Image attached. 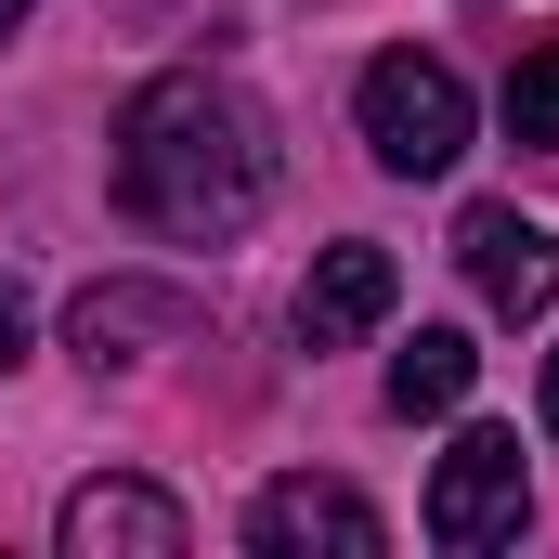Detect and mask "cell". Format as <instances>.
Listing matches in <instances>:
<instances>
[{
  "label": "cell",
  "mask_w": 559,
  "mask_h": 559,
  "mask_svg": "<svg viewBox=\"0 0 559 559\" xmlns=\"http://www.w3.org/2000/svg\"><path fill=\"white\" fill-rule=\"evenodd\" d=\"M52 547L66 559H182L195 521H182V495H156V481H79L66 521H52Z\"/></svg>",
  "instance_id": "5"
},
{
  "label": "cell",
  "mask_w": 559,
  "mask_h": 559,
  "mask_svg": "<svg viewBox=\"0 0 559 559\" xmlns=\"http://www.w3.org/2000/svg\"><path fill=\"white\" fill-rule=\"evenodd\" d=\"M248 547H261V559H378V547H391V521H378L352 481H261Z\"/></svg>",
  "instance_id": "4"
},
{
  "label": "cell",
  "mask_w": 559,
  "mask_h": 559,
  "mask_svg": "<svg viewBox=\"0 0 559 559\" xmlns=\"http://www.w3.org/2000/svg\"><path fill=\"white\" fill-rule=\"evenodd\" d=\"M169 338H195V299H182V286L118 274V286L79 299V365H92V378H105V365H143V352H169Z\"/></svg>",
  "instance_id": "8"
},
{
  "label": "cell",
  "mask_w": 559,
  "mask_h": 559,
  "mask_svg": "<svg viewBox=\"0 0 559 559\" xmlns=\"http://www.w3.org/2000/svg\"><path fill=\"white\" fill-rule=\"evenodd\" d=\"M547 429H559V352H547Z\"/></svg>",
  "instance_id": "13"
},
{
  "label": "cell",
  "mask_w": 559,
  "mask_h": 559,
  "mask_svg": "<svg viewBox=\"0 0 559 559\" xmlns=\"http://www.w3.org/2000/svg\"><path fill=\"white\" fill-rule=\"evenodd\" d=\"M508 143H559V39H521L508 66Z\"/></svg>",
  "instance_id": "10"
},
{
  "label": "cell",
  "mask_w": 559,
  "mask_h": 559,
  "mask_svg": "<svg viewBox=\"0 0 559 559\" xmlns=\"http://www.w3.org/2000/svg\"><path fill=\"white\" fill-rule=\"evenodd\" d=\"M391 299H404V274H391V248L338 235V248H325V261L299 274V338H312V352H338V338L391 325Z\"/></svg>",
  "instance_id": "7"
},
{
  "label": "cell",
  "mask_w": 559,
  "mask_h": 559,
  "mask_svg": "<svg viewBox=\"0 0 559 559\" xmlns=\"http://www.w3.org/2000/svg\"><path fill=\"white\" fill-rule=\"evenodd\" d=\"M26 365V286H0V378Z\"/></svg>",
  "instance_id": "11"
},
{
  "label": "cell",
  "mask_w": 559,
  "mask_h": 559,
  "mask_svg": "<svg viewBox=\"0 0 559 559\" xmlns=\"http://www.w3.org/2000/svg\"><path fill=\"white\" fill-rule=\"evenodd\" d=\"M118 195H131V222H156V235L222 248V235H248L261 195H274V118H261L235 79L169 66V79H143L131 118H118Z\"/></svg>",
  "instance_id": "1"
},
{
  "label": "cell",
  "mask_w": 559,
  "mask_h": 559,
  "mask_svg": "<svg viewBox=\"0 0 559 559\" xmlns=\"http://www.w3.org/2000/svg\"><path fill=\"white\" fill-rule=\"evenodd\" d=\"M26 13H39V0H0V39H13V26H26Z\"/></svg>",
  "instance_id": "12"
},
{
  "label": "cell",
  "mask_w": 559,
  "mask_h": 559,
  "mask_svg": "<svg viewBox=\"0 0 559 559\" xmlns=\"http://www.w3.org/2000/svg\"><path fill=\"white\" fill-rule=\"evenodd\" d=\"M468 378H481V352H468L455 325H417V338L391 352V417H455Z\"/></svg>",
  "instance_id": "9"
},
{
  "label": "cell",
  "mask_w": 559,
  "mask_h": 559,
  "mask_svg": "<svg viewBox=\"0 0 559 559\" xmlns=\"http://www.w3.org/2000/svg\"><path fill=\"white\" fill-rule=\"evenodd\" d=\"M455 261H468V286H481L508 325H534L559 299V235L521 222V209H468V222H455Z\"/></svg>",
  "instance_id": "6"
},
{
  "label": "cell",
  "mask_w": 559,
  "mask_h": 559,
  "mask_svg": "<svg viewBox=\"0 0 559 559\" xmlns=\"http://www.w3.org/2000/svg\"><path fill=\"white\" fill-rule=\"evenodd\" d=\"M534 521V468H521V429H455L442 468H429V547L481 559Z\"/></svg>",
  "instance_id": "3"
},
{
  "label": "cell",
  "mask_w": 559,
  "mask_h": 559,
  "mask_svg": "<svg viewBox=\"0 0 559 559\" xmlns=\"http://www.w3.org/2000/svg\"><path fill=\"white\" fill-rule=\"evenodd\" d=\"M352 118H365V156H378V169L442 182V169L468 156V79H455L442 52H378L365 92H352Z\"/></svg>",
  "instance_id": "2"
}]
</instances>
